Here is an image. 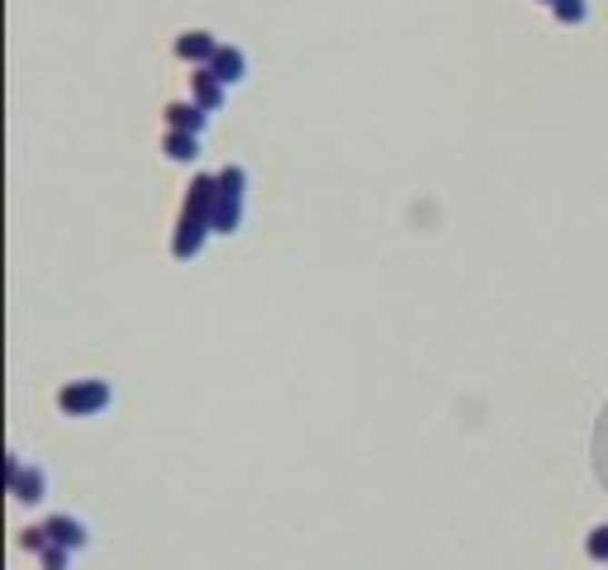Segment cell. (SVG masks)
Returning a JSON list of instances; mask_svg holds the SVG:
<instances>
[{
  "instance_id": "6da1fadb",
  "label": "cell",
  "mask_w": 608,
  "mask_h": 570,
  "mask_svg": "<svg viewBox=\"0 0 608 570\" xmlns=\"http://www.w3.org/2000/svg\"><path fill=\"white\" fill-rule=\"evenodd\" d=\"M110 405H115L110 380H72V385L57 390V409L67 418H91V414H105Z\"/></svg>"
},
{
  "instance_id": "7a4b0ae2",
  "label": "cell",
  "mask_w": 608,
  "mask_h": 570,
  "mask_svg": "<svg viewBox=\"0 0 608 570\" xmlns=\"http://www.w3.org/2000/svg\"><path fill=\"white\" fill-rule=\"evenodd\" d=\"M44 490H48V475L38 471V466H25L19 452H10V495L19 504H38V499H44Z\"/></svg>"
},
{
  "instance_id": "3957f363",
  "label": "cell",
  "mask_w": 608,
  "mask_h": 570,
  "mask_svg": "<svg viewBox=\"0 0 608 570\" xmlns=\"http://www.w3.org/2000/svg\"><path fill=\"white\" fill-rule=\"evenodd\" d=\"M214 53H219V38L209 34V29H185V34L176 38V57L191 62V67H209V62H214Z\"/></svg>"
},
{
  "instance_id": "277c9868",
  "label": "cell",
  "mask_w": 608,
  "mask_h": 570,
  "mask_svg": "<svg viewBox=\"0 0 608 570\" xmlns=\"http://www.w3.org/2000/svg\"><path fill=\"white\" fill-rule=\"evenodd\" d=\"M204 238H209V219H191V215H181V224H176V238H172V257H176V262H191V257H200Z\"/></svg>"
},
{
  "instance_id": "5b68a950",
  "label": "cell",
  "mask_w": 608,
  "mask_h": 570,
  "mask_svg": "<svg viewBox=\"0 0 608 570\" xmlns=\"http://www.w3.org/2000/svg\"><path fill=\"white\" fill-rule=\"evenodd\" d=\"M162 115H166V129H176V134H204V124H209V110H200L195 100H172Z\"/></svg>"
},
{
  "instance_id": "8992f818",
  "label": "cell",
  "mask_w": 608,
  "mask_h": 570,
  "mask_svg": "<svg viewBox=\"0 0 608 570\" xmlns=\"http://www.w3.org/2000/svg\"><path fill=\"white\" fill-rule=\"evenodd\" d=\"M224 95H228V86H224V81L209 72V67H195V72H191V100L200 105V110L214 115L219 105H224Z\"/></svg>"
},
{
  "instance_id": "52a82bcc",
  "label": "cell",
  "mask_w": 608,
  "mask_h": 570,
  "mask_svg": "<svg viewBox=\"0 0 608 570\" xmlns=\"http://www.w3.org/2000/svg\"><path fill=\"white\" fill-rule=\"evenodd\" d=\"M48 537H53L57 546H67V552H81V546L91 542L86 523L72 518V514H53V518H48Z\"/></svg>"
},
{
  "instance_id": "ba28073f",
  "label": "cell",
  "mask_w": 608,
  "mask_h": 570,
  "mask_svg": "<svg viewBox=\"0 0 608 570\" xmlns=\"http://www.w3.org/2000/svg\"><path fill=\"white\" fill-rule=\"evenodd\" d=\"M214 200H219V176H195L191 190H185V215H191V219H209Z\"/></svg>"
},
{
  "instance_id": "9c48e42d",
  "label": "cell",
  "mask_w": 608,
  "mask_h": 570,
  "mask_svg": "<svg viewBox=\"0 0 608 570\" xmlns=\"http://www.w3.org/2000/svg\"><path fill=\"white\" fill-rule=\"evenodd\" d=\"M238 224H243V195H224L219 190L214 209H209V234H238Z\"/></svg>"
},
{
  "instance_id": "30bf717a",
  "label": "cell",
  "mask_w": 608,
  "mask_h": 570,
  "mask_svg": "<svg viewBox=\"0 0 608 570\" xmlns=\"http://www.w3.org/2000/svg\"><path fill=\"white\" fill-rule=\"evenodd\" d=\"M209 72H214L224 86H238V81L247 76V57H243V48H234V44H219V53H214V62H209Z\"/></svg>"
},
{
  "instance_id": "8fae6325",
  "label": "cell",
  "mask_w": 608,
  "mask_h": 570,
  "mask_svg": "<svg viewBox=\"0 0 608 570\" xmlns=\"http://www.w3.org/2000/svg\"><path fill=\"white\" fill-rule=\"evenodd\" d=\"M162 147H166V157H172V162H195V157H200V134H176V129H166Z\"/></svg>"
},
{
  "instance_id": "7c38bea8",
  "label": "cell",
  "mask_w": 608,
  "mask_h": 570,
  "mask_svg": "<svg viewBox=\"0 0 608 570\" xmlns=\"http://www.w3.org/2000/svg\"><path fill=\"white\" fill-rule=\"evenodd\" d=\"M219 190H224V195H247V172L238 162H228L219 172Z\"/></svg>"
},
{
  "instance_id": "4fadbf2b",
  "label": "cell",
  "mask_w": 608,
  "mask_h": 570,
  "mask_svg": "<svg viewBox=\"0 0 608 570\" xmlns=\"http://www.w3.org/2000/svg\"><path fill=\"white\" fill-rule=\"evenodd\" d=\"M552 15L561 19V25H584V19H590V5H584V0H556Z\"/></svg>"
},
{
  "instance_id": "5bb4252c",
  "label": "cell",
  "mask_w": 608,
  "mask_h": 570,
  "mask_svg": "<svg viewBox=\"0 0 608 570\" xmlns=\"http://www.w3.org/2000/svg\"><path fill=\"white\" fill-rule=\"evenodd\" d=\"M19 546H25V552H38V556H44L48 546H53V537H48V523H38V527H25V537H19Z\"/></svg>"
},
{
  "instance_id": "9a60e30c",
  "label": "cell",
  "mask_w": 608,
  "mask_h": 570,
  "mask_svg": "<svg viewBox=\"0 0 608 570\" xmlns=\"http://www.w3.org/2000/svg\"><path fill=\"white\" fill-rule=\"evenodd\" d=\"M584 552H590V561H608V523L590 533V542H584Z\"/></svg>"
},
{
  "instance_id": "2e32d148",
  "label": "cell",
  "mask_w": 608,
  "mask_h": 570,
  "mask_svg": "<svg viewBox=\"0 0 608 570\" xmlns=\"http://www.w3.org/2000/svg\"><path fill=\"white\" fill-rule=\"evenodd\" d=\"M72 565V552H67V546H48V552H44V570H67Z\"/></svg>"
},
{
  "instance_id": "e0dca14e",
  "label": "cell",
  "mask_w": 608,
  "mask_h": 570,
  "mask_svg": "<svg viewBox=\"0 0 608 570\" xmlns=\"http://www.w3.org/2000/svg\"><path fill=\"white\" fill-rule=\"evenodd\" d=\"M542 5H556V0H542Z\"/></svg>"
}]
</instances>
